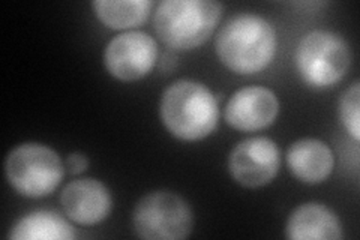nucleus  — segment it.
Segmentation results:
<instances>
[{
    "label": "nucleus",
    "instance_id": "13",
    "mask_svg": "<svg viewBox=\"0 0 360 240\" xmlns=\"http://www.w3.org/2000/svg\"><path fill=\"white\" fill-rule=\"evenodd\" d=\"M75 233L72 225L53 210H35L20 218L11 228L13 240H70Z\"/></svg>",
    "mask_w": 360,
    "mask_h": 240
},
{
    "label": "nucleus",
    "instance_id": "7",
    "mask_svg": "<svg viewBox=\"0 0 360 240\" xmlns=\"http://www.w3.org/2000/svg\"><path fill=\"white\" fill-rule=\"evenodd\" d=\"M158 62L156 41L144 32H125L112 38L104 51L107 72L120 82H137Z\"/></svg>",
    "mask_w": 360,
    "mask_h": 240
},
{
    "label": "nucleus",
    "instance_id": "14",
    "mask_svg": "<svg viewBox=\"0 0 360 240\" xmlns=\"http://www.w3.org/2000/svg\"><path fill=\"white\" fill-rule=\"evenodd\" d=\"M95 15L110 29H132L148 20L153 2L150 0H95Z\"/></svg>",
    "mask_w": 360,
    "mask_h": 240
},
{
    "label": "nucleus",
    "instance_id": "15",
    "mask_svg": "<svg viewBox=\"0 0 360 240\" xmlns=\"http://www.w3.org/2000/svg\"><path fill=\"white\" fill-rule=\"evenodd\" d=\"M360 84L354 82L340 98V118L354 141L360 140Z\"/></svg>",
    "mask_w": 360,
    "mask_h": 240
},
{
    "label": "nucleus",
    "instance_id": "10",
    "mask_svg": "<svg viewBox=\"0 0 360 240\" xmlns=\"http://www.w3.org/2000/svg\"><path fill=\"white\" fill-rule=\"evenodd\" d=\"M60 204L68 218L89 227L108 218L112 209V197L103 182L86 177L72 180L63 188Z\"/></svg>",
    "mask_w": 360,
    "mask_h": 240
},
{
    "label": "nucleus",
    "instance_id": "2",
    "mask_svg": "<svg viewBox=\"0 0 360 240\" xmlns=\"http://www.w3.org/2000/svg\"><path fill=\"white\" fill-rule=\"evenodd\" d=\"M160 116L167 131L176 139L200 141L217 130L219 108L207 86L184 78L164 90Z\"/></svg>",
    "mask_w": 360,
    "mask_h": 240
},
{
    "label": "nucleus",
    "instance_id": "12",
    "mask_svg": "<svg viewBox=\"0 0 360 240\" xmlns=\"http://www.w3.org/2000/svg\"><path fill=\"white\" fill-rule=\"evenodd\" d=\"M291 175L308 185H317L328 179L335 167L330 147L319 139H302L292 143L287 152Z\"/></svg>",
    "mask_w": 360,
    "mask_h": 240
},
{
    "label": "nucleus",
    "instance_id": "11",
    "mask_svg": "<svg viewBox=\"0 0 360 240\" xmlns=\"http://www.w3.org/2000/svg\"><path fill=\"white\" fill-rule=\"evenodd\" d=\"M291 240H341L342 224L338 215L321 203L300 204L291 212L285 225Z\"/></svg>",
    "mask_w": 360,
    "mask_h": 240
},
{
    "label": "nucleus",
    "instance_id": "16",
    "mask_svg": "<svg viewBox=\"0 0 360 240\" xmlns=\"http://www.w3.org/2000/svg\"><path fill=\"white\" fill-rule=\"evenodd\" d=\"M89 167V159L83 153H71L66 158V168L71 175H82Z\"/></svg>",
    "mask_w": 360,
    "mask_h": 240
},
{
    "label": "nucleus",
    "instance_id": "5",
    "mask_svg": "<svg viewBox=\"0 0 360 240\" xmlns=\"http://www.w3.org/2000/svg\"><path fill=\"white\" fill-rule=\"evenodd\" d=\"M350 65V45L336 32L312 30L297 45L296 68L303 82L314 89L340 83Z\"/></svg>",
    "mask_w": 360,
    "mask_h": 240
},
{
    "label": "nucleus",
    "instance_id": "17",
    "mask_svg": "<svg viewBox=\"0 0 360 240\" xmlns=\"http://www.w3.org/2000/svg\"><path fill=\"white\" fill-rule=\"evenodd\" d=\"M177 63V57L173 54V53H164L162 59L160 62V66H161V71L162 72H172L174 70V66Z\"/></svg>",
    "mask_w": 360,
    "mask_h": 240
},
{
    "label": "nucleus",
    "instance_id": "6",
    "mask_svg": "<svg viewBox=\"0 0 360 240\" xmlns=\"http://www.w3.org/2000/svg\"><path fill=\"white\" fill-rule=\"evenodd\" d=\"M132 227L146 240L186 239L194 227L189 204L172 191H153L140 198L132 212Z\"/></svg>",
    "mask_w": 360,
    "mask_h": 240
},
{
    "label": "nucleus",
    "instance_id": "1",
    "mask_svg": "<svg viewBox=\"0 0 360 240\" xmlns=\"http://www.w3.org/2000/svg\"><path fill=\"white\" fill-rule=\"evenodd\" d=\"M215 47L219 61L230 71L240 75L257 74L274 61L276 32L260 15L239 14L221 27Z\"/></svg>",
    "mask_w": 360,
    "mask_h": 240
},
{
    "label": "nucleus",
    "instance_id": "4",
    "mask_svg": "<svg viewBox=\"0 0 360 240\" xmlns=\"http://www.w3.org/2000/svg\"><path fill=\"white\" fill-rule=\"evenodd\" d=\"M5 175L20 196L42 198L60 185L65 165L51 147L41 143H22L8 153Z\"/></svg>",
    "mask_w": 360,
    "mask_h": 240
},
{
    "label": "nucleus",
    "instance_id": "8",
    "mask_svg": "<svg viewBox=\"0 0 360 240\" xmlns=\"http://www.w3.org/2000/svg\"><path fill=\"white\" fill-rule=\"evenodd\" d=\"M281 165L279 149L267 137H252L233 147L229 156L231 177L245 188H262L272 182Z\"/></svg>",
    "mask_w": 360,
    "mask_h": 240
},
{
    "label": "nucleus",
    "instance_id": "9",
    "mask_svg": "<svg viewBox=\"0 0 360 240\" xmlns=\"http://www.w3.org/2000/svg\"><path fill=\"white\" fill-rule=\"evenodd\" d=\"M279 114V99L274 90L250 86L234 92L225 106L224 116L231 128L254 132L269 128Z\"/></svg>",
    "mask_w": 360,
    "mask_h": 240
},
{
    "label": "nucleus",
    "instance_id": "3",
    "mask_svg": "<svg viewBox=\"0 0 360 240\" xmlns=\"http://www.w3.org/2000/svg\"><path fill=\"white\" fill-rule=\"evenodd\" d=\"M222 4L210 0H164L156 6L153 27L160 39L174 50H193L217 29Z\"/></svg>",
    "mask_w": 360,
    "mask_h": 240
}]
</instances>
